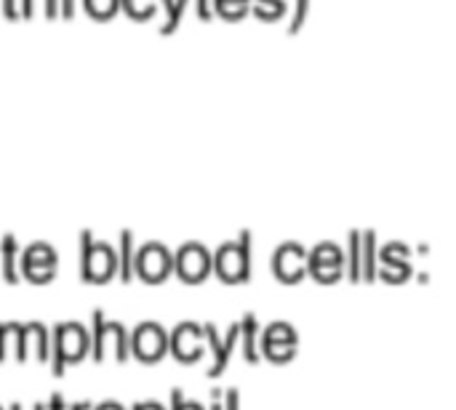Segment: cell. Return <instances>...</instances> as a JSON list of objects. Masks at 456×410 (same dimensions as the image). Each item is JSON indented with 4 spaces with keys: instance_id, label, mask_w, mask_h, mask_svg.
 I'll return each mask as SVG.
<instances>
[{
    "instance_id": "obj_23",
    "label": "cell",
    "mask_w": 456,
    "mask_h": 410,
    "mask_svg": "<svg viewBox=\"0 0 456 410\" xmlns=\"http://www.w3.org/2000/svg\"><path fill=\"white\" fill-rule=\"evenodd\" d=\"M83 8L91 19L107 21L120 11V0H83Z\"/></svg>"
},
{
    "instance_id": "obj_29",
    "label": "cell",
    "mask_w": 456,
    "mask_h": 410,
    "mask_svg": "<svg viewBox=\"0 0 456 410\" xmlns=\"http://www.w3.org/2000/svg\"><path fill=\"white\" fill-rule=\"evenodd\" d=\"M171 410H206L200 403H184L182 390H171Z\"/></svg>"
},
{
    "instance_id": "obj_5",
    "label": "cell",
    "mask_w": 456,
    "mask_h": 410,
    "mask_svg": "<svg viewBox=\"0 0 456 410\" xmlns=\"http://www.w3.org/2000/svg\"><path fill=\"white\" fill-rule=\"evenodd\" d=\"M128 350L142 363H160L168 350V336L158 323H142L128 339Z\"/></svg>"
},
{
    "instance_id": "obj_13",
    "label": "cell",
    "mask_w": 456,
    "mask_h": 410,
    "mask_svg": "<svg viewBox=\"0 0 456 410\" xmlns=\"http://www.w3.org/2000/svg\"><path fill=\"white\" fill-rule=\"evenodd\" d=\"M406 256H409V248L403 243L385 245L382 248V264H385V269L379 272L382 280H387V283H403L411 275V267H409Z\"/></svg>"
},
{
    "instance_id": "obj_41",
    "label": "cell",
    "mask_w": 456,
    "mask_h": 410,
    "mask_svg": "<svg viewBox=\"0 0 456 410\" xmlns=\"http://www.w3.org/2000/svg\"><path fill=\"white\" fill-rule=\"evenodd\" d=\"M0 410H3V408H0Z\"/></svg>"
},
{
    "instance_id": "obj_31",
    "label": "cell",
    "mask_w": 456,
    "mask_h": 410,
    "mask_svg": "<svg viewBox=\"0 0 456 410\" xmlns=\"http://www.w3.org/2000/svg\"><path fill=\"white\" fill-rule=\"evenodd\" d=\"M3 3V16L8 21H16L19 19V0H0Z\"/></svg>"
},
{
    "instance_id": "obj_9",
    "label": "cell",
    "mask_w": 456,
    "mask_h": 410,
    "mask_svg": "<svg viewBox=\"0 0 456 410\" xmlns=\"http://www.w3.org/2000/svg\"><path fill=\"white\" fill-rule=\"evenodd\" d=\"M174 272H179V277L187 280V283H203L211 275L208 251L203 245H198V243H187L174 256Z\"/></svg>"
},
{
    "instance_id": "obj_18",
    "label": "cell",
    "mask_w": 456,
    "mask_h": 410,
    "mask_svg": "<svg viewBox=\"0 0 456 410\" xmlns=\"http://www.w3.org/2000/svg\"><path fill=\"white\" fill-rule=\"evenodd\" d=\"M104 342L115 344V358L118 363H126L131 350H128V334L120 323H104V336H102V352H104Z\"/></svg>"
},
{
    "instance_id": "obj_14",
    "label": "cell",
    "mask_w": 456,
    "mask_h": 410,
    "mask_svg": "<svg viewBox=\"0 0 456 410\" xmlns=\"http://www.w3.org/2000/svg\"><path fill=\"white\" fill-rule=\"evenodd\" d=\"M24 339H27V355H29V350H35V355H37L40 363H48L51 360V339H48L45 326H40V323L24 326Z\"/></svg>"
},
{
    "instance_id": "obj_32",
    "label": "cell",
    "mask_w": 456,
    "mask_h": 410,
    "mask_svg": "<svg viewBox=\"0 0 456 410\" xmlns=\"http://www.w3.org/2000/svg\"><path fill=\"white\" fill-rule=\"evenodd\" d=\"M195 8H198V19L203 21H211L214 13H211V0H195Z\"/></svg>"
},
{
    "instance_id": "obj_40",
    "label": "cell",
    "mask_w": 456,
    "mask_h": 410,
    "mask_svg": "<svg viewBox=\"0 0 456 410\" xmlns=\"http://www.w3.org/2000/svg\"><path fill=\"white\" fill-rule=\"evenodd\" d=\"M211 410H222V403H214V408Z\"/></svg>"
},
{
    "instance_id": "obj_39",
    "label": "cell",
    "mask_w": 456,
    "mask_h": 410,
    "mask_svg": "<svg viewBox=\"0 0 456 410\" xmlns=\"http://www.w3.org/2000/svg\"><path fill=\"white\" fill-rule=\"evenodd\" d=\"M11 410H24V408H21V406H13V408H11ZM32 410H45V406H35V408H32Z\"/></svg>"
},
{
    "instance_id": "obj_24",
    "label": "cell",
    "mask_w": 456,
    "mask_h": 410,
    "mask_svg": "<svg viewBox=\"0 0 456 410\" xmlns=\"http://www.w3.org/2000/svg\"><path fill=\"white\" fill-rule=\"evenodd\" d=\"M120 8H123L131 19H136V21H147V19H152V16H155V11H158V0H120Z\"/></svg>"
},
{
    "instance_id": "obj_8",
    "label": "cell",
    "mask_w": 456,
    "mask_h": 410,
    "mask_svg": "<svg viewBox=\"0 0 456 410\" xmlns=\"http://www.w3.org/2000/svg\"><path fill=\"white\" fill-rule=\"evenodd\" d=\"M29 283H48L56 275V251L45 243H35L24 251L21 264L16 267Z\"/></svg>"
},
{
    "instance_id": "obj_22",
    "label": "cell",
    "mask_w": 456,
    "mask_h": 410,
    "mask_svg": "<svg viewBox=\"0 0 456 410\" xmlns=\"http://www.w3.org/2000/svg\"><path fill=\"white\" fill-rule=\"evenodd\" d=\"M37 5L43 8L45 19H56L59 16V0H19V19H32Z\"/></svg>"
},
{
    "instance_id": "obj_12",
    "label": "cell",
    "mask_w": 456,
    "mask_h": 410,
    "mask_svg": "<svg viewBox=\"0 0 456 410\" xmlns=\"http://www.w3.org/2000/svg\"><path fill=\"white\" fill-rule=\"evenodd\" d=\"M203 336L208 339V347H211V352H214V366H211L208 376L216 379V376L230 366V358H232L235 344H238V339H240V326L232 323L230 331H227V336H224V342H222V336L216 334V326H214V323H206V326H203Z\"/></svg>"
},
{
    "instance_id": "obj_2",
    "label": "cell",
    "mask_w": 456,
    "mask_h": 410,
    "mask_svg": "<svg viewBox=\"0 0 456 410\" xmlns=\"http://www.w3.org/2000/svg\"><path fill=\"white\" fill-rule=\"evenodd\" d=\"M211 269L224 283H248L251 277V232H240L235 243H227L219 248V253L211 259Z\"/></svg>"
},
{
    "instance_id": "obj_19",
    "label": "cell",
    "mask_w": 456,
    "mask_h": 410,
    "mask_svg": "<svg viewBox=\"0 0 456 410\" xmlns=\"http://www.w3.org/2000/svg\"><path fill=\"white\" fill-rule=\"evenodd\" d=\"M377 235L366 232L361 235V251H363V261H361V280L371 283L377 277Z\"/></svg>"
},
{
    "instance_id": "obj_3",
    "label": "cell",
    "mask_w": 456,
    "mask_h": 410,
    "mask_svg": "<svg viewBox=\"0 0 456 410\" xmlns=\"http://www.w3.org/2000/svg\"><path fill=\"white\" fill-rule=\"evenodd\" d=\"M91 350V336L80 323H61L53 334V376H61L67 366H77Z\"/></svg>"
},
{
    "instance_id": "obj_4",
    "label": "cell",
    "mask_w": 456,
    "mask_h": 410,
    "mask_svg": "<svg viewBox=\"0 0 456 410\" xmlns=\"http://www.w3.org/2000/svg\"><path fill=\"white\" fill-rule=\"evenodd\" d=\"M174 272V256L160 243H147L134 256V275L147 283H163Z\"/></svg>"
},
{
    "instance_id": "obj_1",
    "label": "cell",
    "mask_w": 456,
    "mask_h": 410,
    "mask_svg": "<svg viewBox=\"0 0 456 410\" xmlns=\"http://www.w3.org/2000/svg\"><path fill=\"white\" fill-rule=\"evenodd\" d=\"M118 272V253L107 243H94L91 232L80 235V277L83 283H107Z\"/></svg>"
},
{
    "instance_id": "obj_15",
    "label": "cell",
    "mask_w": 456,
    "mask_h": 410,
    "mask_svg": "<svg viewBox=\"0 0 456 410\" xmlns=\"http://www.w3.org/2000/svg\"><path fill=\"white\" fill-rule=\"evenodd\" d=\"M0 275L5 283H19V272H16V237L5 235L0 240Z\"/></svg>"
},
{
    "instance_id": "obj_16",
    "label": "cell",
    "mask_w": 456,
    "mask_h": 410,
    "mask_svg": "<svg viewBox=\"0 0 456 410\" xmlns=\"http://www.w3.org/2000/svg\"><path fill=\"white\" fill-rule=\"evenodd\" d=\"M134 256H136L134 235L123 232L120 235V253H118V272H120V283H126V285L134 280Z\"/></svg>"
},
{
    "instance_id": "obj_34",
    "label": "cell",
    "mask_w": 456,
    "mask_h": 410,
    "mask_svg": "<svg viewBox=\"0 0 456 410\" xmlns=\"http://www.w3.org/2000/svg\"><path fill=\"white\" fill-rule=\"evenodd\" d=\"M222 410H238V390H227V406Z\"/></svg>"
},
{
    "instance_id": "obj_26",
    "label": "cell",
    "mask_w": 456,
    "mask_h": 410,
    "mask_svg": "<svg viewBox=\"0 0 456 410\" xmlns=\"http://www.w3.org/2000/svg\"><path fill=\"white\" fill-rule=\"evenodd\" d=\"M307 13H310V0H294V13H291V21H289V35H299L305 21H307Z\"/></svg>"
},
{
    "instance_id": "obj_6",
    "label": "cell",
    "mask_w": 456,
    "mask_h": 410,
    "mask_svg": "<svg viewBox=\"0 0 456 410\" xmlns=\"http://www.w3.org/2000/svg\"><path fill=\"white\" fill-rule=\"evenodd\" d=\"M307 272L318 283H337L345 275V253L334 243H321L313 253H307Z\"/></svg>"
},
{
    "instance_id": "obj_36",
    "label": "cell",
    "mask_w": 456,
    "mask_h": 410,
    "mask_svg": "<svg viewBox=\"0 0 456 410\" xmlns=\"http://www.w3.org/2000/svg\"><path fill=\"white\" fill-rule=\"evenodd\" d=\"M134 410H163L158 403H142V406H136Z\"/></svg>"
},
{
    "instance_id": "obj_35",
    "label": "cell",
    "mask_w": 456,
    "mask_h": 410,
    "mask_svg": "<svg viewBox=\"0 0 456 410\" xmlns=\"http://www.w3.org/2000/svg\"><path fill=\"white\" fill-rule=\"evenodd\" d=\"M45 410H67L64 400H61V395H53V398H51V403H48V408H45Z\"/></svg>"
},
{
    "instance_id": "obj_33",
    "label": "cell",
    "mask_w": 456,
    "mask_h": 410,
    "mask_svg": "<svg viewBox=\"0 0 456 410\" xmlns=\"http://www.w3.org/2000/svg\"><path fill=\"white\" fill-rule=\"evenodd\" d=\"M59 16L72 19L75 16V0H59Z\"/></svg>"
},
{
    "instance_id": "obj_25",
    "label": "cell",
    "mask_w": 456,
    "mask_h": 410,
    "mask_svg": "<svg viewBox=\"0 0 456 410\" xmlns=\"http://www.w3.org/2000/svg\"><path fill=\"white\" fill-rule=\"evenodd\" d=\"M187 5H190V0H174V5H171L168 16H166V19H163V24H160V35H174V32L179 29V24H182V19H184Z\"/></svg>"
},
{
    "instance_id": "obj_11",
    "label": "cell",
    "mask_w": 456,
    "mask_h": 410,
    "mask_svg": "<svg viewBox=\"0 0 456 410\" xmlns=\"http://www.w3.org/2000/svg\"><path fill=\"white\" fill-rule=\"evenodd\" d=\"M168 350L171 355L179 360V363H198L206 352V344H203V328L195 326V323H182L171 339H168Z\"/></svg>"
},
{
    "instance_id": "obj_28",
    "label": "cell",
    "mask_w": 456,
    "mask_h": 410,
    "mask_svg": "<svg viewBox=\"0 0 456 410\" xmlns=\"http://www.w3.org/2000/svg\"><path fill=\"white\" fill-rule=\"evenodd\" d=\"M102 336H104V318H102V312H99V310H94V339H91V344H94V360H96V363H102V360H104V352H102Z\"/></svg>"
},
{
    "instance_id": "obj_20",
    "label": "cell",
    "mask_w": 456,
    "mask_h": 410,
    "mask_svg": "<svg viewBox=\"0 0 456 410\" xmlns=\"http://www.w3.org/2000/svg\"><path fill=\"white\" fill-rule=\"evenodd\" d=\"M251 8V0H211V13L227 21H240Z\"/></svg>"
},
{
    "instance_id": "obj_30",
    "label": "cell",
    "mask_w": 456,
    "mask_h": 410,
    "mask_svg": "<svg viewBox=\"0 0 456 410\" xmlns=\"http://www.w3.org/2000/svg\"><path fill=\"white\" fill-rule=\"evenodd\" d=\"M11 336H13V323H5V326H0V363L5 360V352H8Z\"/></svg>"
},
{
    "instance_id": "obj_17",
    "label": "cell",
    "mask_w": 456,
    "mask_h": 410,
    "mask_svg": "<svg viewBox=\"0 0 456 410\" xmlns=\"http://www.w3.org/2000/svg\"><path fill=\"white\" fill-rule=\"evenodd\" d=\"M238 326H240V336H243V358H246V363L256 366V363H259V352H256V334H259V323H256V318H254V315H246V318H243V323H238Z\"/></svg>"
},
{
    "instance_id": "obj_21",
    "label": "cell",
    "mask_w": 456,
    "mask_h": 410,
    "mask_svg": "<svg viewBox=\"0 0 456 410\" xmlns=\"http://www.w3.org/2000/svg\"><path fill=\"white\" fill-rule=\"evenodd\" d=\"M248 13H254L262 21H278L286 13V0H251Z\"/></svg>"
},
{
    "instance_id": "obj_37",
    "label": "cell",
    "mask_w": 456,
    "mask_h": 410,
    "mask_svg": "<svg viewBox=\"0 0 456 410\" xmlns=\"http://www.w3.org/2000/svg\"><path fill=\"white\" fill-rule=\"evenodd\" d=\"M67 410H91V403H75V406H69Z\"/></svg>"
},
{
    "instance_id": "obj_7",
    "label": "cell",
    "mask_w": 456,
    "mask_h": 410,
    "mask_svg": "<svg viewBox=\"0 0 456 410\" xmlns=\"http://www.w3.org/2000/svg\"><path fill=\"white\" fill-rule=\"evenodd\" d=\"M297 347H299V339H297L294 328L286 326V323H273L262 334V355L270 363H289V360H294Z\"/></svg>"
},
{
    "instance_id": "obj_10",
    "label": "cell",
    "mask_w": 456,
    "mask_h": 410,
    "mask_svg": "<svg viewBox=\"0 0 456 410\" xmlns=\"http://www.w3.org/2000/svg\"><path fill=\"white\" fill-rule=\"evenodd\" d=\"M273 269H275V277L281 283H286V285L299 283L307 275V251L299 243H283L275 251Z\"/></svg>"
},
{
    "instance_id": "obj_38",
    "label": "cell",
    "mask_w": 456,
    "mask_h": 410,
    "mask_svg": "<svg viewBox=\"0 0 456 410\" xmlns=\"http://www.w3.org/2000/svg\"><path fill=\"white\" fill-rule=\"evenodd\" d=\"M96 410H123L120 406H115V403H104V406H99Z\"/></svg>"
},
{
    "instance_id": "obj_27",
    "label": "cell",
    "mask_w": 456,
    "mask_h": 410,
    "mask_svg": "<svg viewBox=\"0 0 456 410\" xmlns=\"http://www.w3.org/2000/svg\"><path fill=\"white\" fill-rule=\"evenodd\" d=\"M350 280H361V235H350Z\"/></svg>"
}]
</instances>
